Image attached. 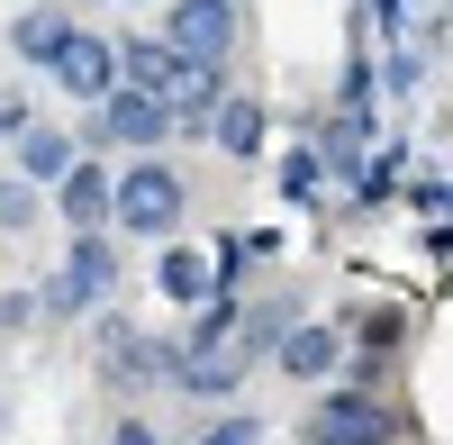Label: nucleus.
Instances as JSON below:
<instances>
[{"label":"nucleus","mask_w":453,"mask_h":445,"mask_svg":"<svg viewBox=\"0 0 453 445\" xmlns=\"http://www.w3.org/2000/svg\"><path fill=\"white\" fill-rule=\"evenodd\" d=\"M209 128H218V145H226V155H254V145H263V100H218L209 109Z\"/></svg>","instance_id":"obj_8"},{"label":"nucleus","mask_w":453,"mask_h":445,"mask_svg":"<svg viewBox=\"0 0 453 445\" xmlns=\"http://www.w3.org/2000/svg\"><path fill=\"white\" fill-rule=\"evenodd\" d=\"M399 436V410L390 400H363V391H326L309 410V445H390Z\"/></svg>","instance_id":"obj_1"},{"label":"nucleus","mask_w":453,"mask_h":445,"mask_svg":"<svg viewBox=\"0 0 453 445\" xmlns=\"http://www.w3.org/2000/svg\"><path fill=\"white\" fill-rule=\"evenodd\" d=\"M64 36H73V27H64L55 10H36V19H19V27H10V46H19L27 64H55V46H64Z\"/></svg>","instance_id":"obj_12"},{"label":"nucleus","mask_w":453,"mask_h":445,"mask_svg":"<svg viewBox=\"0 0 453 445\" xmlns=\"http://www.w3.org/2000/svg\"><path fill=\"white\" fill-rule=\"evenodd\" d=\"M100 137H119V145H145V137H164V109L145 100V91H109V100H100Z\"/></svg>","instance_id":"obj_6"},{"label":"nucleus","mask_w":453,"mask_h":445,"mask_svg":"<svg viewBox=\"0 0 453 445\" xmlns=\"http://www.w3.org/2000/svg\"><path fill=\"white\" fill-rule=\"evenodd\" d=\"M100 209H109L100 164H73V173H64V218H73V228H100Z\"/></svg>","instance_id":"obj_9"},{"label":"nucleus","mask_w":453,"mask_h":445,"mask_svg":"<svg viewBox=\"0 0 453 445\" xmlns=\"http://www.w3.org/2000/svg\"><path fill=\"white\" fill-rule=\"evenodd\" d=\"M100 291H109V246L82 237V246H73V264H64V282H55V309H91Z\"/></svg>","instance_id":"obj_5"},{"label":"nucleus","mask_w":453,"mask_h":445,"mask_svg":"<svg viewBox=\"0 0 453 445\" xmlns=\"http://www.w3.org/2000/svg\"><path fill=\"white\" fill-rule=\"evenodd\" d=\"M326 173H335V164H326L318 145H309V155H290V173H281V191H290V200H309V191H326Z\"/></svg>","instance_id":"obj_14"},{"label":"nucleus","mask_w":453,"mask_h":445,"mask_svg":"<svg viewBox=\"0 0 453 445\" xmlns=\"http://www.w3.org/2000/svg\"><path fill=\"white\" fill-rule=\"evenodd\" d=\"M55 73H64V91L109 100V91H119V46H109V36H82V27H73L64 46H55Z\"/></svg>","instance_id":"obj_4"},{"label":"nucleus","mask_w":453,"mask_h":445,"mask_svg":"<svg viewBox=\"0 0 453 445\" xmlns=\"http://www.w3.org/2000/svg\"><path fill=\"white\" fill-rule=\"evenodd\" d=\"M109 209H119V228L164 237L173 218H181V182H173V164H127V182L109 191Z\"/></svg>","instance_id":"obj_2"},{"label":"nucleus","mask_w":453,"mask_h":445,"mask_svg":"<svg viewBox=\"0 0 453 445\" xmlns=\"http://www.w3.org/2000/svg\"><path fill=\"white\" fill-rule=\"evenodd\" d=\"M200 445H263V418H218Z\"/></svg>","instance_id":"obj_15"},{"label":"nucleus","mask_w":453,"mask_h":445,"mask_svg":"<svg viewBox=\"0 0 453 445\" xmlns=\"http://www.w3.org/2000/svg\"><path fill=\"white\" fill-rule=\"evenodd\" d=\"M173 46H164V36H136V46H119V73H127V82L145 91V100H164V82H173Z\"/></svg>","instance_id":"obj_7"},{"label":"nucleus","mask_w":453,"mask_h":445,"mask_svg":"<svg viewBox=\"0 0 453 445\" xmlns=\"http://www.w3.org/2000/svg\"><path fill=\"white\" fill-rule=\"evenodd\" d=\"M281 363H290V373H326V363H335V327H290Z\"/></svg>","instance_id":"obj_11"},{"label":"nucleus","mask_w":453,"mask_h":445,"mask_svg":"<svg viewBox=\"0 0 453 445\" xmlns=\"http://www.w3.org/2000/svg\"><path fill=\"white\" fill-rule=\"evenodd\" d=\"M119 445H155V427H145V418H127V427H119Z\"/></svg>","instance_id":"obj_16"},{"label":"nucleus","mask_w":453,"mask_h":445,"mask_svg":"<svg viewBox=\"0 0 453 445\" xmlns=\"http://www.w3.org/2000/svg\"><path fill=\"white\" fill-rule=\"evenodd\" d=\"M19 164H27V182H64V173H73V145H64L55 128H27V145H19Z\"/></svg>","instance_id":"obj_10"},{"label":"nucleus","mask_w":453,"mask_h":445,"mask_svg":"<svg viewBox=\"0 0 453 445\" xmlns=\"http://www.w3.org/2000/svg\"><path fill=\"white\" fill-rule=\"evenodd\" d=\"M164 46L181 64H226V46H236V0H173V36Z\"/></svg>","instance_id":"obj_3"},{"label":"nucleus","mask_w":453,"mask_h":445,"mask_svg":"<svg viewBox=\"0 0 453 445\" xmlns=\"http://www.w3.org/2000/svg\"><path fill=\"white\" fill-rule=\"evenodd\" d=\"M164 291H173V301H209V264H200L191 246H173V254H164Z\"/></svg>","instance_id":"obj_13"}]
</instances>
